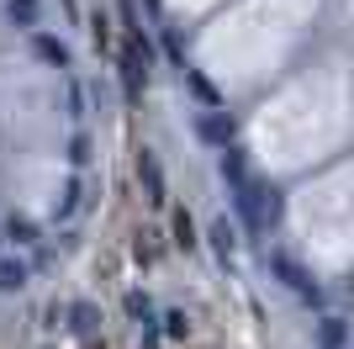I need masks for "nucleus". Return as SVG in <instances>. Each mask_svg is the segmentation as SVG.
<instances>
[{"instance_id": "1", "label": "nucleus", "mask_w": 354, "mask_h": 349, "mask_svg": "<svg viewBox=\"0 0 354 349\" xmlns=\"http://www.w3.org/2000/svg\"><path fill=\"white\" fill-rule=\"evenodd\" d=\"M233 202H238V217L249 222L254 233H265L270 222H281V190L275 186H254V180H238L233 186Z\"/></svg>"}, {"instance_id": "2", "label": "nucleus", "mask_w": 354, "mask_h": 349, "mask_svg": "<svg viewBox=\"0 0 354 349\" xmlns=\"http://www.w3.org/2000/svg\"><path fill=\"white\" fill-rule=\"evenodd\" d=\"M270 276H281L286 286L296 291V296H307V302H317V280L301 270V265L291 260V254H270Z\"/></svg>"}, {"instance_id": "3", "label": "nucleus", "mask_w": 354, "mask_h": 349, "mask_svg": "<svg viewBox=\"0 0 354 349\" xmlns=\"http://www.w3.org/2000/svg\"><path fill=\"white\" fill-rule=\"evenodd\" d=\"M196 132H201V143L227 148V143H233V116H227V111H217V106H207V111L196 116Z\"/></svg>"}, {"instance_id": "4", "label": "nucleus", "mask_w": 354, "mask_h": 349, "mask_svg": "<svg viewBox=\"0 0 354 349\" xmlns=\"http://www.w3.org/2000/svg\"><path fill=\"white\" fill-rule=\"evenodd\" d=\"M143 74H148V43H133L122 53V80H127L133 96H138V85H143Z\"/></svg>"}, {"instance_id": "5", "label": "nucleus", "mask_w": 354, "mask_h": 349, "mask_svg": "<svg viewBox=\"0 0 354 349\" xmlns=\"http://www.w3.org/2000/svg\"><path fill=\"white\" fill-rule=\"evenodd\" d=\"M317 344H323V349H344V344H349V323H344V318H323Z\"/></svg>"}, {"instance_id": "6", "label": "nucleus", "mask_w": 354, "mask_h": 349, "mask_svg": "<svg viewBox=\"0 0 354 349\" xmlns=\"http://www.w3.org/2000/svg\"><path fill=\"white\" fill-rule=\"evenodd\" d=\"M32 43H37V58H48V64H59V69H69V48H64L59 37H48V32H37Z\"/></svg>"}, {"instance_id": "7", "label": "nucleus", "mask_w": 354, "mask_h": 349, "mask_svg": "<svg viewBox=\"0 0 354 349\" xmlns=\"http://www.w3.org/2000/svg\"><path fill=\"white\" fill-rule=\"evenodd\" d=\"M222 180H227V186H238V180H249V174H243V148H233V143H227V148H222Z\"/></svg>"}, {"instance_id": "8", "label": "nucleus", "mask_w": 354, "mask_h": 349, "mask_svg": "<svg viewBox=\"0 0 354 349\" xmlns=\"http://www.w3.org/2000/svg\"><path fill=\"white\" fill-rule=\"evenodd\" d=\"M27 286V265L21 260H0V291H21Z\"/></svg>"}, {"instance_id": "9", "label": "nucleus", "mask_w": 354, "mask_h": 349, "mask_svg": "<svg viewBox=\"0 0 354 349\" xmlns=\"http://www.w3.org/2000/svg\"><path fill=\"white\" fill-rule=\"evenodd\" d=\"M212 244H217V254H222V260H227V254L238 249V233H233V222H227V217H222V222H212Z\"/></svg>"}, {"instance_id": "10", "label": "nucleus", "mask_w": 354, "mask_h": 349, "mask_svg": "<svg viewBox=\"0 0 354 349\" xmlns=\"http://www.w3.org/2000/svg\"><path fill=\"white\" fill-rule=\"evenodd\" d=\"M11 27H37V0H11Z\"/></svg>"}, {"instance_id": "11", "label": "nucleus", "mask_w": 354, "mask_h": 349, "mask_svg": "<svg viewBox=\"0 0 354 349\" xmlns=\"http://www.w3.org/2000/svg\"><path fill=\"white\" fill-rule=\"evenodd\" d=\"M185 80H191V90L201 96V106H217V90H212L207 80H201V69H191V64H185Z\"/></svg>"}, {"instance_id": "12", "label": "nucleus", "mask_w": 354, "mask_h": 349, "mask_svg": "<svg viewBox=\"0 0 354 349\" xmlns=\"http://www.w3.org/2000/svg\"><path fill=\"white\" fill-rule=\"evenodd\" d=\"M138 170H143L148 190H153V202H164V180H159V164H153V159H148V154H143V164H138Z\"/></svg>"}, {"instance_id": "13", "label": "nucleus", "mask_w": 354, "mask_h": 349, "mask_svg": "<svg viewBox=\"0 0 354 349\" xmlns=\"http://www.w3.org/2000/svg\"><path fill=\"white\" fill-rule=\"evenodd\" d=\"M85 159H90V138H74V143H69V164L80 170Z\"/></svg>"}, {"instance_id": "14", "label": "nucleus", "mask_w": 354, "mask_h": 349, "mask_svg": "<svg viewBox=\"0 0 354 349\" xmlns=\"http://www.w3.org/2000/svg\"><path fill=\"white\" fill-rule=\"evenodd\" d=\"M11 238H16V244H32V222L16 217V222H11Z\"/></svg>"}]
</instances>
